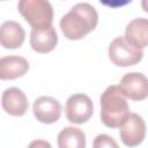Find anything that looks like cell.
Here are the masks:
<instances>
[{
	"instance_id": "obj_8",
	"label": "cell",
	"mask_w": 148,
	"mask_h": 148,
	"mask_svg": "<svg viewBox=\"0 0 148 148\" xmlns=\"http://www.w3.org/2000/svg\"><path fill=\"white\" fill-rule=\"evenodd\" d=\"M34 116L43 124H53L61 116V104L58 99L50 96H40L34 102Z\"/></svg>"
},
{
	"instance_id": "obj_7",
	"label": "cell",
	"mask_w": 148,
	"mask_h": 148,
	"mask_svg": "<svg viewBox=\"0 0 148 148\" xmlns=\"http://www.w3.org/2000/svg\"><path fill=\"white\" fill-rule=\"evenodd\" d=\"M125 97L133 101H143L148 97V79L139 72L125 74L119 83Z\"/></svg>"
},
{
	"instance_id": "obj_17",
	"label": "cell",
	"mask_w": 148,
	"mask_h": 148,
	"mask_svg": "<svg viewBox=\"0 0 148 148\" xmlns=\"http://www.w3.org/2000/svg\"><path fill=\"white\" fill-rule=\"evenodd\" d=\"M141 6H142L143 10L148 13V0H142L141 1Z\"/></svg>"
},
{
	"instance_id": "obj_14",
	"label": "cell",
	"mask_w": 148,
	"mask_h": 148,
	"mask_svg": "<svg viewBox=\"0 0 148 148\" xmlns=\"http://www.w3.org/2000/svg\"><path fill=\"white\" fill-rule=\"evenodd\" d=\"M59 148H86V134L73 126L65 127L58 134Z\"/></svg>"
},
{
	"instance_id": "obj_3",
	"label": "cell",
	"mask_w": 148,
	"mask_h": 148,
	"mask_svg": "<svg viewBox=\"0 0 148 148\" xmlns=\"http://www.w3.org/2000/svg\"><path fill=\"white\" fill-rule=\"evenodd\" d=\"M17 9L32 28L52 25L53 8L46 0H21Z\"/></svg>"
},
{
	"instance_id": "obj_2",
	"label": "cell",
	"mask_w": 148,
	"mask_h": 148,
	"mask_svg": "<svg viewBox=\"0 0 148 148\" xmlns=\"http://www.w3.org/2000/svg\"><path fill=\"white\" fill-rule=\"evenodd\" d=\"M101 120L110 127H120L130 114L128 103L119 86H109L101 96Z\"/></svg>"
},
{
	"instance_id": "obj_10",
	"label": "cell",
	"mask_w": 148,
	"mask_h": 148,
	"mask_svg": "<svg viewBox=\"0 0 148 148\" xmlns=\"http://www.w3.org/2000/svg\"><path fill=\"white\" fill-rule=\"evenodd\" d=\"M1 104L3 110L14 117L23 116L29 106L25 94L16 87L6 89L1 96Z\"/></svg>"
},
{
	"instance_id": "obj_1",
	"label": "cell",
	"mask_w": 148,
	"mask_h": 148,
	"mask_svg": "<svg viewBox=\"0 0 148 148\" xmlns=\"http://www.w3.org/2000/svg\"><path fill=\"white\" fill-rule=\"evenodd\" d=\"M98 23V14L88 2L74 5L60 20V29L64 36L71 40H79L92 31Z\"/></svg>"
},
{
	"instance_id": "obj_6",
	"label": "cell",
	"mask_w": 148,
	"mask_h": 148,
	"mask_svg": "<svg viewBox=\"0 0 148 148\" xmlns=\"http://www.w3.org/2000/svg\"><path fill=\"white\" fill-rule=\"evenodd\" d=\"M119 128L120 139L127 147L139 146L146 136V123L138 113L130 112Z\"/></svg>"
},
{
	"instance_id": "obj_4",
	"label": "cell",
	"mask_w": 148,
	"mask_h": 148,
	"mask_svg": "<svg viewBox=\"0 0 148 148\" xmlns=\"http://www.w3.org/2000/svg\"><path fill=\"white\" fill-rule=\"evenodd\" d=\"M109 58L119 67H128L136 65L143 58L141 49L131 44L125 36L116 37L109 45Z\"/></svg>"
},
{
	"instance_id": "obj_15",
	"label": "cell",
	"mask_w": 148,
	"mask_h": 148,
	"mask_svg": "<svg viewBox=\"0 0 148 148\" xmlns=\"http://www.w3.org/2000/svg\"><path fill=\"white\" fill-rule=\"evenodd\" d=\"M92 148H119L116 140L108 134H98L92 142Z\"/></svg>"
},
{
	"instance_id": "obj_16",
	"label": "cell",
	"mask_w": 148,
	"mask_h": 148,
	"mask_svg": "<svg viewBox=\"0 0 148 148\" xmlns=\"http://www.w3.org/2000/svg\"><path fill=\"white\" fill-rule=\"evenodd\" d=\"M28 148H52V146L50 145V142L45 141V140H34L29 143Z\"/></svg>"
},
{
	"instance_id": "obj_11",
	"label": "cell",
	"mask_w": 148,
	"mask_h": 148,
	"mask_svg": "<svg viewBox=\"0 0 148 148\" xmlns=\"http://www.w3.org/2000/svg\"><path fill=\"white\" fill-rule=\"evenodd\" d=\"M29 69V62L25 58L18 56H7L0 59V79L15 80L23 76Z\"/></svg>"
},
{
	"instance_id": "obj_13",
	"label": "cell",
	"mask_w": 148,
	"mask_h": 148,
	"mask_svg": "<svg viewBox=\"0 0 148 148\" xmlns=\"http://www.w3.org/2000/svg\"><path fill=\"white\" fill-rule=\"evenodd\" d=\"M125 38L139 49L148 45V18L138 17L132 20L125 29Z\"/></svg>"
},
{
	"instance_id": "obj_9",
	"label": "cell",
	"mask_w": 148,
	"mask_h": 148,
	"mask_svg": "<svg viewBox=\"0 0 148 148\" xmlns=\"http://www.w3.org/2000/svg\"><path fill=\"white\" fill-rule=\"evenodd\" d=\"M58 44V35L53 25L32 28L30 32V46L38 53H49Z\"/></svg>"
},
{
	"instance_id": "obj_5",
	"label": "cell",
	"mask_w": 148,
	"mask_h": 148,
	"mask_svg": "<svg viewBox=\"0 0 148 148\" xmlns=\"http://www.w3.org/2000/svg\"><path fill=\"white\" fill-rule=\"evenodd\" d=\"M94 112V105L90 97L86 94L71 95L65 105L66 118L73 124H83L90 119Z\"/></svg>"
},
{
	"instance_id": "obj_12",
	"label": "cell",
	"mask_w": 148,
	"mask_h": 148,
	"mask_svg": "<svg viewBox=\"0 0 148 148\" xmlns=\"http://www.w3.org/2000/svg\"><path fill=\"white\" fill-rule=\"evenodd\" d=\"M25 38V31L22 25L15 21H6L0 28V42L5 49L20 47Z\"/></svg>"
}]
</instances>
